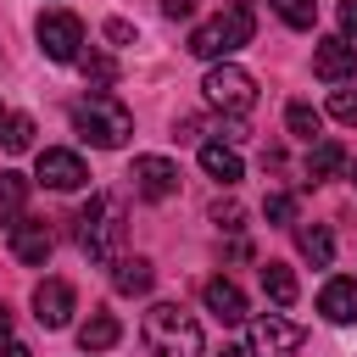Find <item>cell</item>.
<instances>
[{"label":"cell","instance_id":"obj_1","mask_svg":"<svg viewBox=\"0 0 357 357\" xmlns=\"http://www.w3.org/2000/svg\"><path fill=\"white\" fill-rule=\"evenodd\" d=\"M139 340H145V351L151 357H201V324L178 307V301H156V307H145V318H139Z\"/></svg>","mask_w":357,"mask_h":357},{"label":"cell","instance_id":"obj_2","mask_svg":"<svg viewBox=\"0 0 357 357\" xmlns=\"http://www.w3.org/2000/svg\"><path fill=\"white\" fill-rule=\"evenodd\" d=\"M73 134L84 139V145H100V151H117L128 134H134V112L117 100V95H106V89H95L89 100H78L73 106Z\"/></svg>","mask_w":357,"mask_h":357},{"label":"cell","instance_id":"obj_3","mask_svg":"<svg viewBox=\"0 0 357 357\" xmlns=\"http://www.w3.org/2000/svg\"><path fill=\"white\" fill-rule=\"evenodd\" d=\"M251 33H257L251 6H229V11H218L212 22H201V28L190 33V56H201V61H229L240 45H251Z\"/></svg>","mask_w":357,"mask_h":357},{"label":"cell","instance_id":"obj_4","mask_svg":"<svg viewBox=\"0 0 357 357\" xmlns=\"http://www.w3.org/2000/svg\"><path fill=\"white\" fill-rule=\"evenodd\" d=\"M78 245L89 251V262H117L123 257V206L106 195H89V206L78 212Z\"/></svg>","mask_w":357,"mask_h":357},{"label":"cell","instance_id":"obj_5","mask_svg":"<svg viewBox=\"0 0 357 357\" xmlns=\"http://www.w3.org/2000/svg\"><path fill=\"white\" fill-rule=\"evenodd\" d=\"M201 89H206V106H218L223 117H245L257 106V78L245 67H234V61H212Z\"/></svg>","mask_w":357,"mask_h":357},{"label":"cell","instance_id":"obj_6","mask_svg":"<svg viewBox=\"0 0 357 357\" xmlns=\"http://www.w3.org/2000/svg\"><path fill=\"white\" fill-rule=\"evenodd\" d=\"M33 39H39V50L50 61H78L84 56V22L73 11H45L39 28H33Z\"/></svg>","mask_w":357,"mask_h":357},{"label":"cell","instance_id":"obj_7","mask_svg":"<svg viewBox=\"0 0 357 357\" xmlns=\"http://www.w3.org/2000/svg\"><path fill=\"white\" fill-rule=\"evenodd\" d=\"M301 340H307L301 324H290L279 312H262V318H251V351L245 357H296Z\"/></svg>","mask_w":357,"mask_h":357},{"label":"cell","instance_id":"obj_8","mask_svg":"<svg viewBox=\"0 0 357 357\" xmlns=\"http://www.w3.org/2000/svg\"><path fill=\"white\" fill-rule=\"evenodd\" d=\"M73 312H78V296H73L67 279H39V284H33V318H39L45 329H67Z\"/></svg>","mask_w":357,"mask_h":357},{"label":"cell","instance_id":"obj_9","mask_svg":"<svg viewBox=\"0 0 357 357\" xmlns=\"http://www.w3.org/2000/svg\"><path fill=\"white\" fill-rule=\"evenodd\" d=\"M312 73L324 78V84H346L351 73H357V45L340 33V39H318L312 45Z\"/></svg>","mask_w":357,"mask_h":357},{"label":"cell","instance_id":"obj_10","mask_svg":"<svg viewBox=\"0 0 357 357\" xmlns=\"http://www.w3.org/2000/svg\"><path fill=\"white\" fill-rule=\"evenodd\" d=\"M39 184H50V190H84L89 167H84L78 151H39Z\"/></svg>","mask_w":357,"mask_h":357},{"label":"cell","instance_id":"obj_11","mask_svg":"<svg viewBox=\"0 0 357 357\" xmlns=\"http://www.w3.org/2000/svg\"><path fill=\"white\" fill-rule=\"evenodd\" d=\"M134 190L145 195V201H167L173 190H178V167L167 162V156H134Z\"/></svg>","mask_w":357,"mask_h":357},{"label":"cell","instance_id":"obj_12","mask_svg":"<svg viewBox=\"0 0 357 357\" xmlns=\"http://www.w3.org/2000/svg\"><path fill=\"white\" fill-rule=\"evenodd\" d=\"M50 245H56V240H50V229H45L39 218H28V212H22V218L11 223V251H17V262L39 268V262L50 257Z\"/></svg>","mask_w":357,"mask_h":357},{"label":"cell","instance_id":"obj_13","mask_svg":"<svg viewBox=\"0 0 357 357\" xmlns=\"http://www.w3.org/2000/svg\"><path fill=\"white\" fill-rule=\"evenodd\" d=\"M201 301H206V312H212L218 324H240V318H245V296H240L234 279H206V284H201Z\"/></svg>","mask_w":357,"mask_h":357},{"label":"cell","instance_id":"obj_14","mask_svg":"<svg viewBox=\"0 0 357 357\" xmlns=\"http://www.w3.org/2000/svg\"><path fill=\"white\" fill-rule=\"evenodd\" d=\"M318 312L329 324H357V279H329L318 290Z\"/></svg>","mask_w":357,"mask_h":357},{"label":"cell","instance_id":"obj_15","mask_svg":"<svg viewBox=\"0 0 357 357\" xmlns=\"http://www.w3.org/2000/svg\"><path fill=\"white\" fill-rule=\"evenodd\" d=\"M112 284H117V296H145V290L156 284L151 257H117V262H112Z\"/></svg>","mask_w":357,"mask_h":357},{"label":"cell","instance_id":"obj_16","mask_svg":"<svg viewBox=\"0 0 357 357\" xmlns=\"http://www.w3.org/2000/svg\"><path fill=\"white\" fill-rule=\"evenodd\" d=\"M201 167H206V173H212L218 184H240V178H245L240 156H234L229 145H218V139H206V145H201Z\"/></svg>","mask_w":357,"mask_h":357},{"label":"cell","instance_id":"obj_17","mask_svg":"<svg viewBox=\"0 0 357 357\" xmlns=\"http://www.w3.org/2000/svg\"><path fill=\"white\" fill-rule=\"evenodd\" d=\"M296 245H301V257H307L312 268H329V262H335V234H329L324 223H301V229H296Z\"/></svg>","mask_w":357,"mask_h":357},{"label":"cell","instance_id":"obj_18","mask_svg":"<svg viewBox=\"0 0 357 357\" xmlns=\"http://www.w3.org/2000/svg\"><path fill=\"white\" fill-rule=\"evenodd\" d=\"M117 335H123V324L112 312H89V324L78 329V346L84 351H106V346H117Z\"/></svg>","mask_w":357,"mask_h":357},{"label":"cell","instance_id":"obj_19","mask_svg":"<svg viewBox=\"0 0 357 357\" xmlns=\"http://www.w3.org/2000/svg\"><path fill=\"white\" fill-rule=\"evenodd\" d=\"M284 128L312 145V139H324V112H312L307 100H290V106H284Z\"/></svg>","mask_w":357,"mask_h":357},{"label":"cell","instance_id":"obj_20","mask_svg":"<svg viewBox=\"0 0 357 357\" xmlns=\"http://www.w3.org/2000/svg\"><path fill=\"white\" fill-rule=\"evenodd\" d=\"M262 290H268L273 307H290V301H296V273H290L284 262H262Z\"/></svg>","mask_w":357,"mask_h":357},{"label":"cell","instance_id":"obj_21","mask_svg":"<svg viewBox=\"0 0 357 357\" xmlns=\"http://www.w3.org/2000/svg\"><path fill=\"white\" fill-rule=\"evenodd\" d=\"M28 206V178L22 173H0V223H17Z\"/></svg>","mask_w":357,"mask_h":357},{"label":"cell","instance_id":"obj_22","mask_svg":"<svg viewBox=\"0 0 357 357\" xmlns=\"http://www.w3.org/2000/svg\"><path fill=\"white\" fill-rule=\"evenodd\" d=\"M335 167H346V151H340L335 139H312V151H307V178H329Z\"/></svg>","mask_w":357,"mask_h":357},{"label":"cell","instance_id":"obj_23","mask_svg":"<svg viewBox=\"0 0 357 357\" xmlns=\"http://www.w3.org/2000/svg\"><path fill=\"white\" fill-rule=\"evenodd\" d=\"M268 6L279 11L284 28H312L318 22V0H268Z\"/></svg>","mask_w":357,"mask_h":357},{"label":"cell","instance_id":"obj_24","mask_svg":"<svg viewBox=\"0 0 357 357\" xmlns=\"http://www.w3.org/2000/svg\"><path fill=\"white\" fill-rule=\"evenodd\" d=\"M0 145H6V151H28V145H33V117H22V112L6 117V123H0Z\"/></svg>","mask_w":357,"mask_h":357},{"label":"cell","instance_id":"obj_25","mask_svg":"<svg viewBox=\"0 0 357 357\" xmlns=\"http://www.w3.org/2000/svg\"><path fill=\"white\" fill-rule=\"evenodd\" d=\"M78 67H84V78H89L95 89H106V84L117 78V61H112V56H78Z\"/></svg>","mask_w":357,"mask_h":357},{"label":"cell","instance_id":"obj_26","mask_svg":"<svg viewBox=\"0 0 357 357\" xmlns=\"http://www.w3.org/2000/svg\"><path fill=\"white\" fill-rule=\"evenodd\" d=\"M329 117L346 123V128H357V89H335L329 95Z\"/></svg>","mask_w":357,"mask_h":357},{"label":"cell","instance_id":"obj_27","mask_svg":"<svg viewBox=\"0 0 357 357\" xmlns=\"http://www.w3.org/2000/svg\"><path fill=\"white\" fill-rule=\"evenodd\" d=\"M262 218L268 223H296V195H268L262 201Z\"/></svg>","mask_w":357,"mask_h":357},{"label":"cell","instance_id":"obj_28","mask_svg":"<svg viewBox=\"0 0 357 357\" xmlns=\"http://www.w3.org/2000/svg\"><path fill=\"white\" fill-rule=\"evenodd\" d=\"M340 28L346 39H357V0H340Z\"/></svg>","mask_w":357,"mask_h":357},{"label":"cell","instance_id":"obj_29","mask_svg":"<svg viewBox=\"0 0 357 357\" xmlns=\"http://www.w3.org/2000/svg\"><path fill=\"white\" fill-rule=\"evenodd\" d=\"M190 11H195V0H162V17H173V22L190 17Z\"/></svg>","mask_w":357,"mask_h":357},{"label":"cell","instance_id":"obj_30","mask_svg":"<svg viewBox=\"0 0 357 357\" xmlns=\"http://www.w3.org/2000/svg\"><path fill=\"white\" fill-rule=\"evenodd\" d=\"M212 223H223V229H240V212H234V206H212Z\"/></svg>","mask_w":357,"mask_h":357},{"label":"cell","instance_id":"obj_31","mask_svg":"<svg viewBox=\"0 0 357 357\" xmlns=\"http://www.w3.org/2000/svg\"><path fill=\"white\" fill-rule=\"evenodd\" d=\"M106 39H117V45H123V39H134V28H128V22H117V17H112V22H106Z\"/></svg>","mask_w":357,"mask_h":357},{"label":"cell","instance_id":"obj_32","mask_svg":"<svg viewBox=\"0 0 357 357\" xmlns=\"http://www.w3.org/2000/svg\"><path fill=\"white\" fill-rule=\"evenodd\" d=\"M0 357H33V351H28L22 340H0Z\"/></svg>","mask_w":357,"mask_h":357},{"label":"cell","instance_id":"obj_33","mask_svg":"<svg viewBox=\"0 0 357 357\" xmlns=\"http://www.w3.org/2000/svg\"><path fill=\"white\" fill-rule=\"evenodd\" d=\"M0 340H11V307L0 301Z\"/></svg>","mask_w":357,"mask_h":357},{"label":"cell","instance_id":"obj_34","mask_svg":"<svg viewBox=\"0 0 357 357\" xmlns=\"http://www.w3.org/2000/svg\"><path fill=\"white\" fill-rule=\"evenodd\" d=\"M218 357H245V351H240V346H223V351H218Z\"/></svg>","mask_w":357,"mask_h":357},{"label":"cell","instance_id":"obj_35","mask_svg":"<svg viewBox=\"0 0 357 357\" xmlns=\"http://www.w3.org/2000/svg\"><path fill=\"white\" fill-rule=\"evenodd\" d=\"M351 178H357V167H351Z\"/></svg>","mask_w":357,"mask_h":357},{"label":"cell","instance_id":"obj_36","mask_svg":"<svg viewBox=\"0 0 357 357\" xmlns=\"http://www.w3.org/2000/svg\"><path fill=\"white\" fill-rule=\"evenodd\" d=\"M0 123H6V112H0Z\"/></svg>","mask_w":357,"mask_h":357},{"label":"cell","instance_id":"obj_37","mask_svg":"<svg viewBox=\"0 0 357 357\" xmlns=\"http://www.w3.org/2000/svg\"><path fill=\"white\" fill-rule=\"evenodd\" d=\"M89 357H95V351H89Z\"/></svg>","mask_w":357,"mask_h":357}]
</instances>
